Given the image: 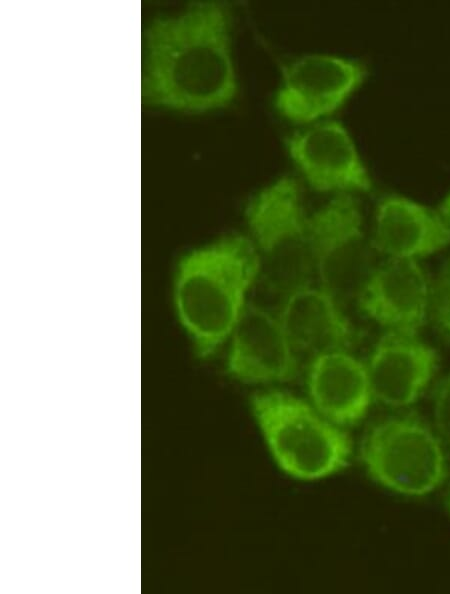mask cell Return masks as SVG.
<instances>
[{
    "mask_svg": "<svg viewBox=\"0 0 450 594\" xmlns=\"http://www.w3.org/2000/svg\"><path fill=\"white\" fill-rule=\"evenodd\" d=\"M141 89L144 103L172 111L230 105L238 93L230 7L197 2L154 18L144 33Z\"/></svg>",
    "mask_w": 450,
    "mask_h": 594,
    "instance_id": "cell-1",
    "label": "cell"
},
{
    "mask_svg": "<svg viewBox=\"0 0 450 594\" xmlns=\"http://www.w3.org/2000/svg\"><path fill=\"white\" fill-rule=\"evenodd\" d=\"M259 276L256 249L251 239L238 234L224 236L180 258L173 278V304L199 358L213 356L228 342Z\"/></svg>",
    "mask_w": 450,
    "mask_h": 594,
    "instance_id": "cell-2",
    "label": "cell"
},
{
    "mask_svg": "<svg viewBox=\"0 0 450 594\" xmlns=\"http://www.w3.org/2000/svg\"><path fill=\"white\" fill-rule=\"evenodd\" d=\"M250 403L273 459L289 476L318 480L341 471L349 463V435L311 403L274 390L253 395Z\"/></svg>",
    "mask_w": 450,
    "mask_h": 594,
    "instance_id": "cell-3",
    "label": "cell"
},
{
    "mask_svg": "<svg viewBox=\"0 0 450 594\" xmlns=\"http://www.w3.org/2000/svg\"><path fill=\"white\" fill-rule=\"evenodd\" d=\"M260 275L282 295L307 286L313 270L308 216L296 180L282 176L259 190L245 207Z\"/></svg>",
    "mask_w": 450,
    "mask_h": 594,
    "instance_id": "cell-4",
    "label": "cell"
},
{
    "mask_svg": "<svg viewBox=\"0 0 450 594\" xmlns=\"http://www.w3.org/2000/svg\"><path fill=\"white\" fill-rule=\"evenodd\" d=\"M360 459L375 482L405 496L434 491L448 471L440 438L410 413L374 424L361 441Z\"/></svg>",
    "mask_w": 450,
    "mask_h": 594,
    "instance_id": "cell-5",
    "label": "cell"
},
{
    "mask_svg": "<svg viewBox=\"0 0 450 594\" xmlns=\"http://www.w3.org/2000/svg\"><path fill=\"white\" fill-rule=\"evenodd\" d=\"M314 273L340 304L357 300L375 268L358 200L335 194L308 216Z\"/></svg>",
    "mask_w": 450,
    "mask_h": 594,
    "instance_id": "cell-6",
    "label": "cell"
},
{
    "mask_svg": "<svg viewBox=\"0 0 450 594\" xmlns=\"http://www.w3.org/2000/svg\"><path fill=\"white\" fill-rule=\"evenodd\" d=\"M367 74L357 59L325 53L301 55L283 66L274 107L296 124L324 120L348 101Z\"/></svg>",
    "mask_w": 450,
    "mask_h": 594,
    "instance_id": "cell-7",
    "label": "cell"
},
{
    "mask_svg": "<svg viewBox=\"0 0 450 594\" xmlns=\"http://www.w3.org/2000/svg\"><path fill=\"white\" fill-rule=\"evenodd\" d=\"M292 163L315 191L369 192L371 176L347 128L336 120L308 124L285 138Z\"/></svg>",
    "mask_w": 450,
    "mask_h": 594,
    "instance_id": "cell-8",
    "label": "cell"
},
{
    "mask_svg": "<svg viewBox=\"0 0 450 594\" xmlns=\"http://www.w3.org/2000/svg\"><path fill=\"white\" fill-rule=\"evenodd\" d=\"M431 286L418 260L387 258L375 266L356 302L385 331L418 334L429 321Z\"/></svg>",
    "mask_w": 450,
    "mask_h": 594,
    "instance_id": "cell-9",
    "label": "cell"
},
{
    "mask_svg": "<svg viewBox=\"0 0 450 594\" xmlns=\"http://www.w3.org/2000/svg\"><path fill=\"white\" fill-rule=\"evenodd\" d=\"M228 342L226 369L240 382H287L298 373L297 352L278 316L260 306L247 304Z\"/></svg>",
    "mask_w": 450,
    "mask_h": 594,
    "instance_id": "cell-10",
    "label": "cell"
},
{
    "mask_svg": "<svg viewBox=\"0 0 450 594\" xmlns=\"http://www.w3.org/2000/svg\"><path fill=\"white\" fill-rule=\"evenodd\" d=\"M365 366L373 398L385 406L403 408L416 402L429 385L438 355L418 334L385 331Z\"/></svg>",
    "mask_w": 450,
    "mask_h": 594,
    "instance_id": "cell-11",
    "label": "cell"
},
{
    "mask_svg": "<svg viewBox=\"0 0 450 594\" xmlns=\"http://www.w3.org/2000/svg\"><path fill=\"white\" fill-rule=\"evenodd\" d=\"M371 242L374 250L388 258L418 260L447 247L450 228L438 210L387 194L377 203Z\"/></svg>",
    "mask_w": 450,
    "mask_h": 594,
    "instance_id": "cell-12",
    "label": "cell"
},
{
    "mask_svg": "<svg viewBox=\"0 0 450 594\" xmlns=\"http://www.w3.org/2000/svg\"><path fill=\"white\" fill-rule=\"evenodd\" d=\"M306 385L311 405L343 428L361 421L374 399L365 363L348 350L313 356Z\"/></svg>",
    "mask_w": 450,
    "mask_h": 594,
    "instance_id": "cell-13",
    "label": "cell"
},
{
    "mask_svg": "<svg viewBox=\"0 0 450 594\" xmlns=\"http://www.w3.org/2000/svg\"><path fill=\"white\" fill-rule=\"evenodd\" d=\"M278 319L295 351L311 354L348 350L356 333L341 304L310 284L284 296Z\"/></svg>",
    "mask_w": 450,
    "mask_h": 594,
    "instance_id": "cell-14",
    "label": "cell"
},
{
    "mask_svg": "<svg viewBox=\"0 0 450 594\" xmlns=\"http://www.w3.org/2000/svg\"><path fill=\"white\" fill-rule=\"evenodd\" d=\"M429 321L438 336L450 345V257L432 282Z\"/></svg>",
    "mask_w": 450,
    "mask_h": 594,
    "instance_id": "cell-15",
    "label": "cell"
},
{
    "mask_svg": "<svg viewBox=\"0 0 450 594\" xmlns=\"http://www.w3.org/2000/svg\"><path fill=\"white\" fill-rule=\"evenodd\" d=\"M432 406L436 429L442 439L450 445V374L436 384Z\"/></svg>",
    "mask_w": 450,
    "mask_h": 594,
    "instance_id": "cell-16",
    "label": "cell"
},
{
    "mask_svg": "<svg viewBox=\"0 0 450 594\" xmlns=\"http://www.w3.org/2000/svg\"><path fill=\"white\" fill-rule=\"evenodd\" d=\"M438 212L450 228V192L441 202Z\"/></svg>",
    "mask_w": 450,
    "mask_h": 594,
    "instance_id": "cell-17",
    "label": "cell"
},
{
    "mask_svg": "<svg viewBox=\"0 0 450 594\" xmlns=\"http://www.w3.org/2000/svg\"><path fill=\"white\" fill-rule=\"evenodd\" d=\"M449 508H450V496H449Z\"/></svg>",
    "mask_w": 450,
    "mask_h": 594,
    "instance_id": "cell-18",
    "label": "cell"
}]
</instances>
